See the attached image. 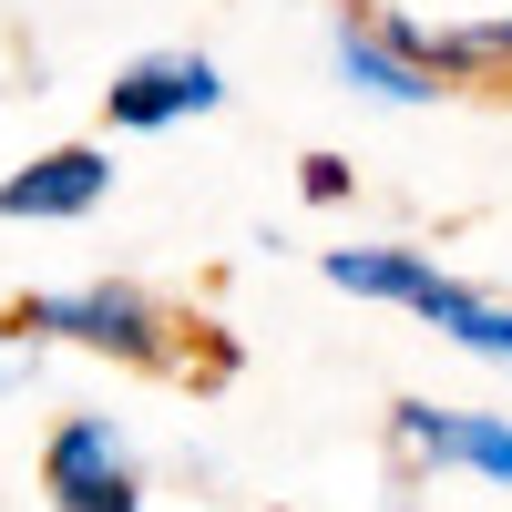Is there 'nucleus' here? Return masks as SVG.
Returning a JSON list of instances; mask_svg holds the SVG:
<instances>
[{
    "label": "nucleus",
    "instance_id": "nucleus-1",
    "mask_svg": "<svg viewBox=\"0 0 512 512\" xmlns=\"http://www.w3.org/2000/svg\"><path fill=\"white\" fill-rule=\"evenodd\" d=\"M31 338H62V349H103V359H175V318L154 308L144 287H123V277H93V287H52V297H31V308L11 318Z\"/></svg>",
    "mask_w": 512,
    "mask_h": 512
},
{
    "label": "nucleus",
    "instance_id": "nucleus-2",
    "mask_svg": "<svg viewBox=\"0 0 512 512\" xmlns=\"http://www.w3.org/2000/svg\"><path fill=\"white\" fill-rule=\"evenodd\" d=\"M41 492L62 512H144V472H134V441H123V420L103 410H72L52 451H41Z\"/></svg>",
    "mask_w": 512,
    "mask_h": 512
},
{
    "label": "nucleus",
    "instance_id": "nucleus-3",
    "mask_svg": "<svg viewBox=\"0 0 512 512\" xmlns=\"http://www.w3.org/2000/svg\"><path fill=\"white\" fill-rule=\"evenodd\" d=\"M216 103H226V72L205 52H144V62H123L103 82V113L123 123V134H164V123H195Z\"/></svg>",
    "mask_w": 512,
    "mask_h": 512
},
{
    "label": "nucleus",
    "instance_id": "nucleus-4",
    "mask_svg": "<svg viewBox=\"0 0 512 512\" xmlns=\"http://www.w3.org/2000/svg\"><path fill=\"white\" fill-rule=\"evenodd\" d=\"M390 431L410 461H441V472H482L512 492V410H431V400H400Z\"/></svg>",
    "mask_w": 512,
    "mask_h": 512
},
{
    "label": "nucleus",
    "instance_id": "nucleus-5",
    "mask_svg": "<svg viewBox=\"0 0 512 512\" xmlns=\"http://www.w3.org/2000/svg\"><path fill=\"white\" fill-rule=\"evenodd\" d=\"M103 195H113V154L103 144H52V154H31L21 175H0V216L11 226H72V216H93Z\"/></svg>",
    "mask_w": 512,
    "mask_h": 512
},
{
    "label": "nucleus",
    "instance_id": "nucleus-6",
    "mask_svg": "<svg viewBox=\"0 0 512 512\" xmlns=\"http://www.w3.org/2000/svg\"><path fill=\"white\" fill-rule=\"evenodd\" d=\"M328 72L349 82L359 103H390V113H420V103H441V82L420 72L400 41H390V21L379 11H338L328 21Z\"/></svg>",
    "mask_w": 512,
    "mask_h": 512
},
{
    "label": "nucleus",
    "instance_id": "nucleus-7",
    "mask_svg": "<svg viewBox=\"0 0 512 512\" xmlns=\"http://www.w3.org/2000/svg\"><path fill=\"white\" fill-rule=\"evenodd\" d=\"M318 277H328V287H349V297H369V308H420L441 267H431L420 246H328V256H318Z\"/></svg>",
    "mask_w": 512,
    "mask_h": 512
},
{
    "label": "nucleus",
    "instance_id": "nucleus-8",
    "mask_svg": "<svg viewBox=\"0 0 512 512\" xmlns=\"http://www.w3.org/2000/svg\"><path fill=\"white\" fill-rule=\"evenodd\" d=\"M410 318H431L451 349H472V359H502V369H512V297L461 287V277H431V297H420Z\"/></svg>",
    "mask_w": 512,
    "mask_h": 512
},
{
    "label": "nucleus",
    "instance_id": "nucleus-9",
    "mask_svg": "<svg viewBox=\"0 0 512 512\" xmlns=\"http://www.w3.org/2000/svg\"><path fill=\"white\" fill-rule=\"evenodd\" d=\"M297 185H308L318 205H338V195H349V164H338V154H308V175H297Z\"/></svg>",
    "mask_w": 512,
    "mask_h": 512
}]
</instances>
